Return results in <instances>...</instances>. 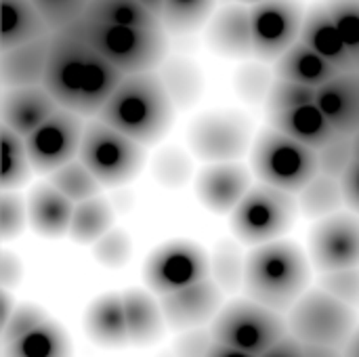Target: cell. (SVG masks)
<instances>
[{"mask_svg":"<svg viewBox=\"0 0 359 357\" xmlns=\"http://www.w3.org/2000/svg\"><path fill=\"white\" fill-rule=\"evenodd\" d=\"M97 118L139 145H151L170 130L175 101L160 74H128Z\"/></svg>","mask_w":359,"mask_h":357,"instance_id":"cell-1","label":"cell"},{"mask_svg":"<svg viewBox=\"0 0 359 357\" xmlns=\"http://www.w3.org/2000/svg\"><path fill=\"white\" fill-rule=\"evenodd\" d=\"M311 269L305 252L286 240L255 246L246 257L244 292L278 314H288L309 290Z\"/></svg>","mask_w":359,"mask_h":357,"instance_id":"cell-2","label":"cell"},{"mask_svg":"<svg viewBox=\"0 0 359 357\" xmlns=\"http://www.w3.org/2000/svg\"><path fill=\"white\" fill-rule=\"evenodd\" d=\"M76 38L95 48L122 74L154 72L166 57L168 38L164 25L137 27V25H114L95 19H78L67 27Z\"/></svg>","mask_w":359,"mask_h":357,"instance_id":"cell-3","label":"cell"},{"mask_svg":"<svg viewBox=\"0 0 359 357\" xmlns=\"http://www.w3.org/2000/svg\"><path fill=\"white\" fill-rule=\"evenodd\" d=\"M288 332L303 345L345 349L358 328L355 307L328 295L324 288L307 290L286 314Z\"/></svg>","mask_w":359,"mask_h":357,"instance_id":"cell-4","label":"cell"},{"mask_svg":"<svg viewBox=\"0 0 359 357\" xmlns=\"http://www.w3.org/2000/svg\"><path fill=\"white\" fill-rule=\"evenodd\" d=\"M252 170L261 183L299 194L318 173V151L267 126L252 145Z\"/></svg>","mask_w":359,"mask_h":357,"instance_id":"cell-5","label":"cell"},{"mask_svg":"<svg viewBox=\"0 0 359 357\" xmlns=\"http://www.w3.org/2000/svg\"><path fill=\"white\" fill-rule=\"evenodd\" d=\"M210 335L217 343L259 357L288 335V322L282 314L244 299L217 314L210 322Z\"/></svg>","mask_w":359,"mask_h":357,"instance_id":"cell-6","label":"cell"},{"mask_svg":"<svg viewBox=\"0 0 359 357\" xmlns=\"http://www.w3.org/2000/svg\"><path fill=\"white\" fill-rule=\"evenodd\" d=\"M299 202L294 194L271 185H255L231 213V229L236 238L250 246L280 240L294 223Z\"/></svg>","mask_w":359,"mask_h":357,"instance_id":"cell-7","label":"cell"},{"mask_svg":"<svg viewBox=\"0 0 359 357\" xmlns=\"http://www.w3.org/2000/svg\"><path fill=\"white\" fill-rule=\"evenodd\" d=\"M101 185H124L135 179L145 162L143 145L107 126L99 118L86 122L80 156Z\"/></svg>","mask_w":359,"mask_h":357,"instance_id":"cell-8","label":"cell"},{"mask_svg":"<svg viewBox=\"0 0 359 357\" xmlns=\"http://www.w3.org/2000/svg\"><path fill=\"white\" fill-rule=\"evenodd\" d=\"M210 276V259L202 246L189 240H172L156 248L143 267L147 288L158 295L177 292Z\"/></svg>","mask_w":359,"mask_h":357,"instance_id":"cell-9","label":"cell"},{"mask_svg":"<svg viewBox=\"0 0 359 357\" xmlns=\"http://www.w3.org/2000/svg\"><path fill=\"white\" fill-rule=\"evenodd\" d=\"M86 122L80 114L59 107L44 124L25 137L27 154L36 173H55L80 156Z\"/></svg>","mask_w":359,"mask_h":357,"instance_id":"cell-10","label":"cell"},{"mask_svg":"<svg viewBox=\"0 0 359 357\" xmlns=\"http://www.w3.org/2000/svg\"><path fill=\"white\" fill-rule=\"evenodd\" d=\"M305 8L297 0H265L250 6V29L255 57L278 61L299 42Z\"/></svg>","mask_w":359,"mask_h":357,"instance_id":"cell-11","label":"cell"},{"mask_svg":"<svg viewBox=\"0 0 359 357\" xmlns=\"http://www.w3.org/2000/svg\"><path fill=\"white\" fill-rule=\"evenodd\" d=\"M88 53H90V46L82 42L80 38H76L72 32L67 29L53 32L48 67H46L42 86L65 109H72V112L78 109Z\"/></svg>","mask_w":359,"mask_h":357,"instance_id":"cell-12","label":"cell"},{"mask_svg":"<svg viewBox=\"0 0 359 357\" xmlns=\"http://www.w3.org/2000/svg\"><path fill=\"white\" fill-rule=\"evenodd\" d=\"M309 252L322 274L359 267V215L341 210L320 219L309 236Z\"/></svg>","mask_w":359,"mask_h":357,"instance_id":"cell-13","label":"cell"},{"mask_svg":"<svg viewBox=\"0 0 359 357\" xmlns=\"http://www.w3.org/2000/svg\"><path fill=\"white\" fill-rule=\"evenodd\" d=\"M189 143L202 160L236 162L250 143V126L238 114H208L191 126Z\"/></svg>","mask_w":359,"mask_h":357,"instance_id":"cell-14","label":"cell"},{"mask_svg":"<svg viewBox=\"0 0 359 357\" xmlns=\"http://www.w3.org/2000/svg\"><path fill=\"white\" fill-rule=\"evenodd\" d=\"M223 295L221 286L208 276L177 292L160 297V307L166 324L172 330L185 332L212 322L223 309Z\"/></svg>","mask_w":359,"mask_h":357,"instance_id":"cell-15","label":"cell"},{"mask_svg":"<svg viewBox=\"0 0 359 357\" xmlns=\"http://www.w3.org/2000/svg\"><path fill=\"white\" fill-rule=\"evenodd\" d=\"M250 189V175L238 162H215L196 181L200 202L215 215H231Z\"/></svg>","mask_w":359,"mask_h":357,"instance_id":"cell-16","label":"cell"},{"mask_svg":"<svg viewBox=\"0 0 359 357\" xmlns=\"http://www.w3.org/2000/svg\"><path fill=\"white\" fill-rule=\"evenodd\" d=\"M61 105L44 86L25 88H4L2 90V126H8L21 137L32 135L40 124H44Z\"/></svg>","mask_w":359,"mask_h":357,"instance_id":"cell-17","label":"cell"},{"mask_svg":"<svg viewBox=\"0 0 359 357\" xmlns=\"http://www.w3.org/2000/svg\"><path fill=\"white\" fill-rule=\"evenodd\" d=\"M318 107L339 135L359 133V72H339L318 88Z\"/></svg>","mask_w":359,"mask_h":357,"instance_id":"cell-18","label":"cell"},{"mask_svg":"<svg viewBox=\"0 0 359 357\" xmlns=\"http://www.w3.org/2000/svg\"><path fill=\"white\" fill-rule=\"evenodd\" d=\"M50 36L32 40L27 44L0 50V78L2 88H25V86H42L48 55H50Z\"/></svg>","mask_w":359,"mask_h":357,"instance_id":"cell-19","label":"cell"},{"mask_svg":"<svg viewBox=\"0 0 359 357\" xmlns=\"http://www.w3.org/2000/svg\"><path fill=\"white\" fill-rule=\"evenodd\" d=\"M76 204L55 185H36L27 198V221L42 238H61L69 234Z\"/></svg>","mask_w":359,"mask_h":357,"instance_id":"cell-20","label":"cell"},{"mask_svg":"<svg viewBox=\"0 0 359 357\" xmlns=\"http://www.w3.org/2000/svg\"><path fill=\"white\" fill-rule=\"evenodd\" d=\"M208 44L225 57H250L252 29H250V6L229 4L219 8L208 21Z\"/></svg>","mask_w":359,"mask_h":357,"instance_id":"cell-21","label":"cell"},{"mask_svg":"<svg viewBox=\"0 0 359 357\" xmlns=\"http://www.w3.org/2000/svg\"><path fill=\"white\" fill-rule=\"evenodd\" d=\"M269 126L284 133L286 137L294 139L301 145H307L311 149H322L326 143H330L339 133L330 126L318 103H305L299 107L282 109V112H269Z\"/></svg>","mask_w":359,"mask_h":357,"instance_id":"cell-22","label":"cell"},{"mask_svg":"<svg viewBox=\"0 0 359 357\" xmlns=\"http://www.w3.org/2000/svg\"><path fill=\"white\" fill-rule=\"evenodd\" d=\"M299 40L303 44H307L309 48H313L322 59H326L339 72H355L353 59H351L324 2L311 6L305 13V21H303Z\"/></svg>","mask_w":359,"mask_h":357,"instance_id":"cell-23","label":"cell"},{"mask_svg":"<svg viewBox=\"0 0 359 357\" xmlns=\"http://www.w3.org/2000/svg\"><path fill=\"white\" fill-rule=\"evenodd\" d=\"M86 335L103 347H126L130 343L122 295L109 292L93 301L84 316Z\"/></svg>","mask_w":359,"mask_h":357,"instance_id":"cell-24","label":"cell"},{"mask_svg":"<svg viewBox=\"0 0 359 357\" xmlns=\"http://www.w3.org/2000/svg\"><path fill=\"white\" fill-rule=\"evenodd\" d=\"M122 299L130 343L137 347H145L160 341L166 326L160 301H156L151 292L143 288H130L122 295Z\"/></svg>","mask_w":359,"mask_h":357,"instance_id":"cell-25","label":"cell"},{"mask_svg":"<svg viewBox=\"0 0 359 357\" xmlns=\"http://www.w3.org/2000/svg\"><path fill=\"white\" fill-rule=\"evenodd\" d=\"M0 8H2L0 50H8L53 34L32 0H0Z\"/></svg>","mask_w":359,"mask_h":357,"instance_id":"cell-26","label":"cell"},{"mask_svg":"<svg viewBox=\"0 0 359 357\" xmlns=\"http://www.w3.org/2000/svg\"><path fill=\"white\" fill-rule=\"evenodd\" d=\"M339 74L334 65H330L326 59H322L313 48L303 44L301 40L292 44L278 61H276V78L299 82L311 88L324 86L328 80H332Z\"/></svg>","mask_w":359,"mask_h":357,"instance_id":"cell-27","label":"cell"},{"mask_svg":"<svg viewBox=\"0 0 359 357\" xmlns=\"http://www.w3.org/2000/svg\"><path fill=\"white\" fill-rule=\"evenodd\" d=\"M72 343L65 330L46 320L36 330L27 332L25 337L4 345V357H69Z\"/></svg>","mask_w":359,"mask_h":357,"instance_id":"cell-28","label":"cell"},{"mask_svg":"<svg viewBox=\"0 0 359 357\" xmlns=\"http://www.w3.org/2000/svg\"><path fill=\"white\" fill-rule=\"evenodd\" d=\"M299 210L307 219H326L345 206V196L341 187V179L328 177L324 173H318L299 194H297Z\"/></svg>","mask_w":359,"mask_h":357,"instance_id":"cell-29","label":"cell"},{"mask_svg":"<svg viewBox=\"0 0 359 357\" xmlns=\"http://www.w3.org/2000/svg\"><path fill=\"white\" fill-rule=\"evenodd\" d=\"M0 149H2V170H0V187L2 191L19 189L27 183L34 166L27 154L25 137L17 135L8 126L0 128Z\"/></svg>","mask_w":359,"mask_h":357,"instance_id":"cell-30","label":"cell"},{"mask_svg":"<svg viewBox=\"0 0 359 357\" xmlns=\"http://www.w3.org/2000/svg\"><path fill=\"white\" fill-rule=\"evenodd\" d=\"M114 223V208L101 196L76 204L69 236L80 244H95L101 240Z\"/></svg>","mask_w":359,"mask_h":357,"instance_id":"cell-31","label":"cell"},{"mask_svg":"<svg viewBox=\"0 0 359 357\" xmlns=\"http://www.w3.org/2000/svg\"><path fill=\"white\" fill-rule=\"evenodd\" d=\"M84 17L103 23H114V25H137V27L162 25V21L145 6H141L137 0H90Z\"/></svg>","mask_w":359,"mask_h":357,"instance_id":"cell-32","label":"cell"},{"mask_svg":"<svg viewBox=\"0 0 359 357\" xmlns=\"http://www.w3.org/2000/svg\"><path fill=\"white\" fill-rule=\"evenodd\" d=\"M217 0H164L162 25L170 34H191L210 21Z\"/></svg>","mask_w":359,"mask_h":357,"instance_id":"cell-33","label":"cell"},{"mask_svg":"<svg viewBox=\"0 0 359 357\" xmlns=\"http://www.w3.org/2000/svg\"><path fill=\"white\" fill-rule=\"evenodd\" d=\"M48 183L55 185L74 204H80L84 200H90V198L99 196V191L103 187L80 158H76V160L63 164L61 168H57L55 173H50Z\"/></svg>","mask_w":359,"mask_h":357,"instance_id":"cell-34","label":"cell"},{"mask_svg":"<svg viewBox=\"0 0 359 357\" xmlns=\"http://www.w3.org/2000/svg\"><path fill=\"white\" fill-rule=\"evenodd\" d=\"M246 259L231 240H221L210 257V278L221 286L223 292H236L244 286Z\"/></svg>","mask_w":359,"mask_h":357,"instance_id":"cell-35","label":"cell"},{"mask_svg":"<svg viewBox=\"0 0 359 357\" xmlns=\"http://www.w3.org/2000/svg\"><path fill=\"white\" fill-rule=\"evenodd\" d=\"M324 4L359 72V0H326Z\"/></svg>","mask_w":359,"mask_h":357,"instance_id":"cell-36","label":"cell"},{"mask_svg":"<svg viewBox=\"0 0 359 357\" xmlns=\"http://www.w3.org/2000/svg\"><path fill=\"white\" fill-rule=\"evenodd\" d=\"M353 160H355L353 137H347V135H337L330 143H326L322 149H318L320 173L334 177V179H341Z\"/></svg>","mask_w":359,"mask_h":357,"instance_id":"cell-37","label":"cell"},{"mask_svg":"<svg viewBox=\"0 0 359 357\" xmlns=\"http://www.w3.org/2000/svg\"><path fill=\"white\" fill-rule=\"evenodd\" d=\"M50 32H63L84 17L90 0H32Z\"/></svg>","mask_w":359,"mask_h":357,"instance_id":"cell-38","label":"cell"},{"mask_svg":"<svg viewBox=\"0 0 359 357\" xmlns=\"http://www.w3.org/2000/svg\"><path fill=\"white\" fill-rule=\"evenodd\" d=\"M316 97H318V88L276 78V82L269 86L267 93V114L299 107L305 103H316Z\"/></svg>","mask_w":359,"mask_h":357,"instance_id":"cell-39","label":"cell"},{"mask_svg":"<svg viewBox=\"0 0 359 357\" xmlns=\"http://www.w3.org/2000/svg\"><path fill=\"white\" fill-rule=\"evenodd\" d=\"M46 311L38 305H29V303H23V305H17L11 320L2 326V343L8 345L21 337H25L27 332L36 330L38 326H42L46 322Z\"/></svg>","mask_w":359,"mask_h":357,"instance_id":"cell-40","label":"cell"},{"mask_svg":"<svg viewBox=\"0 0 359 357\" xmlns=\"http://www.w3.org/2000/svg\"><path fill=\"white\" fill-rule=\"evenodd\" d=\"M320 288L349 307H359V267L328 271L320 280Z\"/></svg>","mask_w":359,"mask_h":357,"instance_id":"cell-41","label":"cell"},{"mask_svg":"<svg viewBox=\"0 0 359 357\" xmlns=\"http://www.w3.org/2000/svg\"><path fill=\"white\" fill-rule=\"evenodd\" d=\"M27 221V204L15 191H2L0 196V236L2 240L17 238Z\"/></svg>","mask_w":359,"mask_h":357,"instance_id":"cell-42","label":"cell"},{"mask_svg":"<svg viewBox=\"0 0 359 357\" xmlns=\"http://www.w3.org/2000/svg\"><path fill=\"white\" fill-rule=\"evenodd\" d=\"M95 257L107 267H122L130 257V242L124 231L109 229L101 240L95 242Z\"/></svg>","mask_w":359,"mask_h":357,"instance_id":"cell-43","label":"cell"},{"mask_svg":"<svg viewBox=\"0 0 359 357\" xmlns=\"http://www.w3.org/2000/svg\"><path fill=\"white\" fill-rule=\"evenodd\" d=\"M212 343H215V339L210 335V328L208 330H202V328L185 330L175 345V357H206Z\"/></svg>","mask_w":359,"mask_h":357,"instance_id":"cell-44","label":"cell"},{"mask_svg":"<svg viewBox=\"0 0 359 357\" xmlns=\"http://www.w3.org/2000/svg\"><path fill=\"white\" fill-rule=\"evenodd\" d=\"M341 187L345 196V206L359 215V160H353L347 173L341 177Z\"/></svg>","mask_w":359,"mask_h":357,"instance_id":"cell-45","label":"cell"},{"mask_svg":"<svg viewBox=\"0 0 359 357\" xmlns=\"http://www.w3.org/2000/svg\"><path fill=\"white\" fill-rule=\"evenodd\" d=\"M259 357H305V347L299 339H294L290 332L278 341L273 347H269L265 353H261Z\"/></svg>","mask_w":359,"mask_h":357,"instance_id":"cell-46","label":"cell"},{"mask_svg":"<svg viewBox=\"0 0 359 357\" xmlns=\"http://www.w3.org/2000/svg\"><path fill=\"white\" fill-rule=\"evenodd\" d=\"M21 278V265L19 259L13 257L11 252H2L0 257V280H2V288H11L15 284H19Z\"/></svg>","mask_w":359,"mask_h":357,"instance_id":"cell-47","label":"cell"},{"mask_svg":"<svg viewBox=\"0 0 359 357\" xmlns=\"http://www.w3.org/2000/svg\"><path fill=\"white\" fill-rule=\"evenodd\" d=\"M206 357H257V356H250V353H244V351H240V349H233V347H229V345H223V343H212L210 345V349H208V353Z\"/></svg>","mask_w":359,"mask_h":357,"instance_id":"cell-48","label":"cell"},{"mask_svg":"<svg viewBox=\"0 0 359 357\" xmlns=\"http://www.w3.org/2000/svg\"><path fill=\"white\" fill-rule=\"evenodd\" d=\"M305 347V357H345L341 349L332 347H320V345H303Z\"/></svg>","mask_w":359,"mask_h":357,"instance_id":"cell-49","label":"cell"},{"mask_svg":"<svg viewBox=\"0 0 359 357\" xmlns=\"http://www.w3.org/2000/svg\"><path fill=\"white\" fill-rule=\"evenodd\" d=\"M0 301H2V326L11 320V316H13V311H15V307L11 305V295H8V290L6 288H2V292H0Z\"/></svg>","mask_w":359,"mask_h":357,"instance_id":"cell-50","label":"cell"},{"mask_svg":"<svg viewBox=\"0 0 359 357\" xmlns=\"http://www.w3.org/2000/svg\"><path fill=\"white\" fill-rule=\"evenodd\" d=\"M141 6H145L149 13H154L158 19L162 17V11H164V0H137ZM162 21V19H160Z\"/></svg>","mask_w":359,"mask_h":357,"instance_id":"cell-51","label":"cell"},{"mask_svg":"<svg viewBox=\"0 0 359 357\" xmlns=\"http://www.w3.org/2000/svg\"><path fill=\"white\" fill-rule=\"evenodd\" d=\"M343 353H345V357H359V326L355 328L353 337L349 339L347 347L343 349Z\"/></svg>","mask_w":359,"mask_h":357,"instance_id":"cell-52","label":"cell"},{"mask_svg":"<svg viewBox=\"0 0 359 357\" xmlns=\"http://www.w3.org/2000/svg\"><path fill=\"white\" fill-rule=\"evenodd\" d=\"M353 154H355V160H359V133L353 137Z\"/></svg>","mask_w":359,"mask_h":357,"instance_id":"cell-53","label":"cell"},{"mask_svg":"<svg viewBox=\"0 0 359 357\" xmlns=\"http://www.w3.org/2000/svg\"><path fill=\"white\" fill-rule=\"evenodd\" d=\"M240 4H259V2H265V0H238Z\"/></svg>","mask_w":359,"mask_h":357,"instance_id":"cell-54","label":"cell"}]
</instances>
